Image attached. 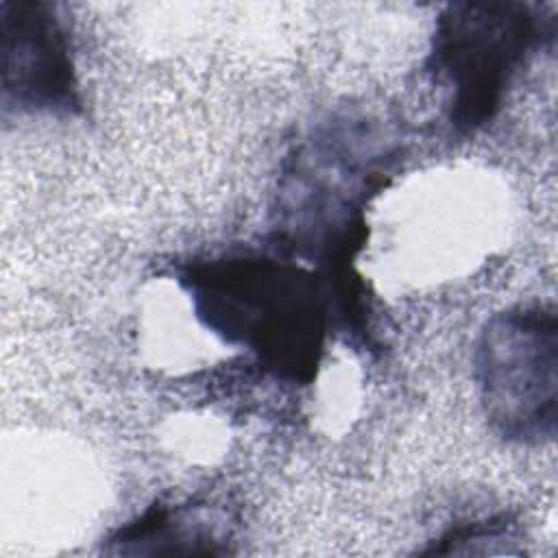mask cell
Returning <instances> with one entry per match:
<instances>
[{"label": "cell", "mask_w": 558, "mask_h": 558, "mask_svg": "<svg viewBox=\"0 0 558 558\" xmlns=\"http://www.w3.org/2000/svg\"><path fill=\"white\" fill-rule=\"evenodd\" d=\"M231 517L211 501L155 499L107 536V554H227Z\"/></svg>", "instance_id": "6"}, {"label": "cell", "mask_w": 558, "mask_h": 558, "mask_svg": "<svg viewBox=\"0 0 558 558\" xmlns=\"http://www.w3.org/2000/svg\"><path fill=\"white\" fill-rule=\"evenodd\" d=\"M397 155L399 146L366 120L312 129L283 161L272 246L333 283L360 279L353 262L368 235L366 207L392 177Z\"/></svg>", "instance_id": "2"}, {"label": "cell", "mask_w": 558, "mask_h": 558, "mask_svg": "<svg viewBox=\"0 0 558 558\" xmlns=\"http://www.w3.org/2000/svg\"><path fill=\"white\" fill-rule=\"evenodd\" d=\"M556 37V17L536 2H449L434 22L425 70L442 89L445 116L460 135L501 111L527 61Z\"/></svg>", "instance_id": "3"}, {"label": "cell", "mask_w": 558, "mask_h": 558, "mask_svg": "<svg viewBox=\"0 0 558 558\" xmlns=\"http://www.w3.org/2000/svg\"><path fill=\"white\" fill-rule=\"evenodd\" d=\"M482 414L506 442H551L558 423V314L519 303L493 314L473 349Z\"/></svg>", "instance_id": "4"}, {"label": "cell", "mask_w": 558, "mask_h": 558, "mask_svg": "<svg viewBox=\"0 0 558 558\" xmlns=\"http://www.w3.org/2000/svg\"><path fill=\"white\" fill-rule=\"evenodd\" d=\"M177 281L203 327L292 386L314 381L331 331L342 333L329 279L277 248L196 257L177 268Z\"/></svg>", "instance_id": "1"}, {"label": "cell", "mask_w": 558, "mask_h": 558, "mask_svg": "<svg viewBox=\"0 0 558 558\" xmlns=\"http://www.w3.org/2000/svg\"><path fill=\"white\" fill-rule=\"evenodd\" d=\"M2 107L74 118L83 111L72 39L48 2H0Z\"/></svg>", "instance_id": "5"}]
</instances>
